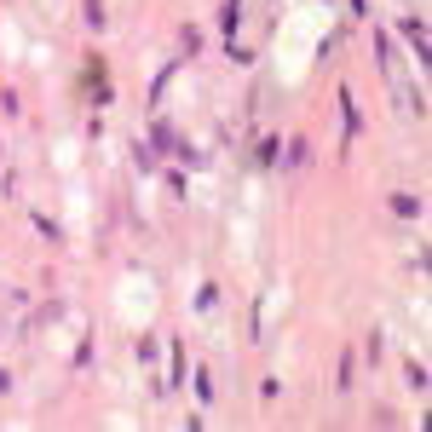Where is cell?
Returning <instances> with one entry per match:
<instances>
[{
  "label": "cell",
  "instance_id": "cell-1",
  "mask_svg": "<svg viewBox=\"0 0 432 432\" xmlns=\"http://www.w3.org/2000/svg\"><path fill=\"white\" fill-rule=\"evenodd\" d=\"M398 29H404V40L415 47V58H426V23H421V18H404Z\"/></svg>",
  "mask_w": 432,
  "mask_h": 432
},
{
  "label": "cell",
  "instance_id": "cell-2",
  "mask_svg": "<svg viewBox=\"0 0 432 432\" xmlns=\"http://www.w3.org/2000/svg\"><path fill=\"white\" fill-rule=\"evenodd\" d=\"M392 213H398V220H421V196H392Z\"/></svg>",
  "mask_w": 432,
  "mask_h": 432
},
{
  "label": "cell",
  "instance_id": "cell-3",
  "mask_svg": "<svg viewBox=\"0 0 432 432\" xmlns=\"http://www.w3.org/2000/svg\"><path fill=\"white\" fill-rule=\"evenodd\" d=\"M404 380H409V386H415V392H421V386H426V369H421V363L409 358V369H404Z\"/></svg>",
  "mask_w": 432,
  "mask_h": 432
},
{
  "label": "cell",
  "instance_id": "cell-4",
  "mask_svg": "<svg viewBox=\"0 0 432 432\" xmlns=\"http://www.w3.org/2000/svg\"><path fill=\"white\" fill-rule=\"evenodd\" d=\"M0 386H6V380H0Z\"/></svg>",
  "mask_w": 432,
  "mask_h": 432
}]
</instances>
